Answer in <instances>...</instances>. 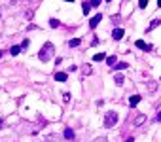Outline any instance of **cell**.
Here are the masks:
<instances>
[{"mask_svg":"<svg viewBox=\"0 0 161 142\" xmlns=\"http://www.w3.org/2000/svg\"><path fill=\"white\" fill-rule=\"evenodd\" d=\"M159 25H161V19H154V21L148 25V30H154V28H155V27H159Z\"/></svg>","mask_w":161,"mask_h":142,"instance_id":"9c48e42d","label":"cell"},{"mask_svg":"<svg viewBox=\"0 0 161 142\" xmlns=\"http://www.w3.org/2000/svg\"><path fill=\"white\" fill-rule=\"evenodd\" d=\"M118 123V112H106V116H104V127H114V125Z\"/></svg>","mask_w":161,"mask_h":142,"instance_id":"7a4b0ae2","label":"cell"},{"mask_svg":"<svg viewBox=\"0 0 161 142\" xmlns=\"http://www.w3.org/2000/svg\"><path fill=\"white\" fill-rule=\"evenodd\" d=\"M89 4H91V8H93V6H99V4H100V0H91Z\"/></svg>","mask_w":161,"mask_h":142,"instance_id":"cb8c5ba5","label":"cell"},{"mask_svg":"<svg viewBox=\"0 0 161 142\" xmlns=\"http://www.w3.org/2000/svg\"><path fill=\"white\" fill-rule=\"evenodd\" d=\"M64 2H74V0H64Z\"/></svg>","mask_w":161,"mask_h":142,"instance_id":"f1b7e54d","label":"cell"},{"mask_svg":"<svg viewBox=\"0 0 161 142\" xmlns=\"http://www.w3.org/2000/svg\"><path fill=\"white\" fill-rule=\"evenodd\" d=\"M53 49H55L53 44H51V42H46V44H44V47L40 49V53H38V59L42 61V63H47V61L53 57Z\"/></svg>","mask_w":161,"mask_h":142,"instance_id":"6da1fadb","label":"cell"},{"mask_svg":"<svg viewBox=\"0 0 161 142\" xmlns=\"http://www.w3.org/2000/svg\"><path fill=\"white\" fill-rule=\"evenodd\" d=\"M157 119H159V121H161V114H159V116H157Z\"/></svg>","mask_w":161,"mask_h":142,"instance_id":"83f0119b","label":"cell"},{"mask_svg":"<svg viewBox=\"0 0 161 142\" xmlns=\"http://www.w3.org/2000/svg\"><path fill=\"white\" fill-rule=\"evenodd\" d=\"M127 66H129L127 63H116V64H114V68H116V70H125Z\"/></svg>","mask_w":161,"mask_h":142,"instance_id":"7c38bea8","label":"cell"},{"mask_svg":"<svg viewBox=\"0 0 161 142\" xmlns=\"http://www.w3.org/2000/svg\"><path fill=\"white\" fill-rule=\"evenodd\" d=\"M64 138L72 140V138H74V131H72V129H64Z\"/></svg>","mask_w":161,"mask_h":142,"instance_id":"30bf717a","label":"cell"},{"mask_svg":"<svg viewBox=\"0 0 161 142\" xmlns=\"http://www.w3.org/2000/svg\"><path fill=\"white\" fill-rule=\"evenodd\" d=\"M125 142H133V138H127V140H125Z\"/></svg>","mask_w":161,"mask_h":142,"instance_id":"4316f807","label":"cell"},{"mask_svg":"<svg viewBox=\"0 0 161 142\" xmlns=\"http://www.w3.org/2000/svg\"><path fill=\"white\" fill-rule=\"evenodd\" d=\"M68 46H70V47H76V46H80V38H74V40H70V42H68Z\"/></svg>","mask_w":161,"mask_h":142,"instance_id":"e0dca14e","label":"cell"},{"mask_svg":"<svg viewBox=\"0 0 161 142\" xmlns=\"http://www.w3.org/2000/svg\"><path fill=\"white\" fill-rule=\"evenodd\" d=\"M49 27H59V21H55V19H51V21H49Z\"/></svg>","mask_w":161,"mask_h":142,"instance_id":"7402d4cb","label":"cell"},{"mask_svg":"<svg viewBox=\"0 0 161 142\" xmlns=\"http://www.w3.org/2000/svg\"><path fill=\"white\" fill-rule=\"evenodd\" d=\"M10 53H11V55H19V53H21V46H11Z\"/></svg>","mask_w":161,"mask_h":142,"instance_id":"8fae6325","label":"cell"},{"mask_svg":"<svg viewBox=\"0 0 161 142\" xmlns=\"http://www.w3.org/2000/svg\"><path fill=\"white\" fill-rule=\"evenodd\" d=\"M157 6H159V8H161V0H157Z\"/></svg>","mask_w":161,"mask_h":142,"instance_id":"484cf974","label":"cell"},{"mask_svg":"<svg viewBox=\"0 0 161 142\" xmlns=\"http://www.w3.org/2000/svg\"><path fill=\"white\" fill-rule=\"evenodd\" d=\"M63 100H64V102H68V100H70V93H64V95H63Z\"/></svg>","mask_w":161,"mask_h":142,"instance_id":"603a6c76","label":"cell"},{"mask_svg":"<svg viewBox=\"0 0 161 142\" xmlns=\"http://www.w3.org/2000/svg\"><path fill=\"white\" fill-rule=\"evenodd\" d=\"M114 82H116V83H118V85H121L123 82H125V80H123V76H121V74H116V78H114Z\"/></svg>","mask_w":161,"mask_h":142,"instance_id":"5bb4252c","label":"cell"},{"mask_svg":"<svg viewBox=\"0 0 161 142\" xmlns=\"http://www.w3.org/2000/svg\"><path fill=\"white\" fill-rule=\"evenodd\" d=\"M102 59H106V55H104V53H97L93 57V61H102Z\"/></svg>","mask_w":161,"mask_h":142,"instance_id":"ac0fdd59","label":"cell"},{"mask_svg":"<svg viewBox=\"0 0 161 142\" xmlns=\"http://www.w3.org/2000/svg\"><path fill=\"white\" fill-rule=\"evenodd\" d=\"M135 46L138 47V49H144V51H148V49H150V46H148V44L144 42V40H136V42H135Z\"/></svg>","mask_w":161,"mask_h":142,"instance_id":"5b68a950","label":"cell"},{"mask_svg":"<svg viewBox=\"0 0 161 142\" xmlns=\"http://www.w3.org/2000/svg\"><path fill=\"white\" fill-rule=\"evenodd\" d=\"M66 72H57V74H55V80H57V82H66Z\"/></svg>","mask_w":161,"mask_h":142,"instance_id":"52a82bcc","label":"cell"},{"mask_svg":"<svg viewBox=\"0 0 161 142\" xmlns=\"http://www.w3.org/2000/svg\"><path fill=\"white\" fill-rule=\"evenodd\" d=\"M95 142H108V140H106V138H97Z\"/></svg>","mask_w":161,"mask_h":142,"instance_id":"d4e9b609","label":"cell"},{"mask_svg":"<svg viewBox=\"0 0 161 142\" xmlns=\"http://www.w3.org/2000/svg\"><path fill=\"white\" fill-rule=\"evenodd\" d=\"M100 21H102V13H97L95 17H93V19H91V21H89V27H91V28H95V27L99 25Z\"/></svg>","mask_w":161,"mask_h":142,"instance_id":"3957f363","label":"cell"},{"mask_svg":"<svg viewBox=\"0 0 161 142\" xmlns=\"http://www.w3.org/2000/svg\"><path fill=\"white\" fill-rule=\"evenodd\" d=\"M155 87H157V85H155L154 82H150V83H148V89H150V91H155Z\"/></svg>","mask_w":161,"mask_h":142,"instance_id":"44dd1931","label":"cell"},{"mask_svg":"<svg viewBox=\"0 0 161 142\" xmlns=\"http://www.w3.org/2000/svg\"><path fill=\"white\" fill-rule=\"evenodd\" d=\"M106 63H108V64H110V66H112V68H114V64H116V63H118V59H116V57H108V59H106Z\"/></svg>","mask_w":161,"mask_h":142,"instance_id":"9a60e30c","label":"cell"},{"mask_svg":"<svg viewBox=\"0 0 161 142\" xmlns=\"http://www.w3.org/2000/svg\"><path fill=\"white\" fill-rule=\"evenodd\" d=\"M82 10H83V13H89V11H91V4L89 2H83V8H82Z\"/></svg>","mask_w":161,"mask_h":142,"instance_id":"4fadbf2b","label":"cell"},{"mask_svg":"<svg viewBox=\"0 0 161 142\" xmlns=\"http://www.w3.org/2000/svg\"><path fill=\"white\" fill-rule=\"evenodd\" d=\"M112 38L114 40H121L123 38V28H116V30L112 32Z\"/></svg>","mask_w":161,"mask_h":142,"instance_id":"8992f818","label":"cell"},{"mask_svg":"<svg viewBox=\"0 0 161 142\" xmlns=\"http://www.w3.org/2000/svg\"><path fill=\"white\" fill-rule=\"evenodd\" d=\"M144 121H146V116H144V114H138V116L135 117V121H133V125H135V127H140Z\"/></svg>","mask_w":161,"mask_h":142,"instance_id":"277c9868","label":"cell"},{"mask_svg":"<svg viewBox=\"0 0 161 142\" xmlns=\"http://www.w3.org/2000/svg\"><path fill=\"white\" fill-rule=\"evenodd\" d=\"M82 72H83V76H89L91 72H93V68H91L89 64H87V66H83V70H82Z\"/></svg>","mask_w":161,"mask_h":142,"instance_id":"2e32d148","label":"cell"},{"mask_svg":"<svg viewBox=\"0 0 161 142\" xmlns=\"http://www.w3.org/2000/svg\"><path fill=\"white\" fill-rule=\"evenodd\" d=\"M0 127H2V119H0Z\"/></svg>","mask_w":161,"mask_h":142,"instance_id":"f546056e","label":"cell"},{"mask_svg":"<svg viewBox=\"0 0 161 142\" xmlns=\"http://www.w3.org/2000/svg\"><path fill=\"white\" fill-rule=\"evenodd\" d=\"M138 102H140V97L138 95H133L131 99H129V104H131V106H136Z\"/></svg>","mask_w":161,"mask_h":142,"instance_id":"ba28073f","label":"cell"},{"mask_svg":"<svg viewBox=\"0 0 161 142\" xmlns=\"http://www.w3.org/2000/svg\"><path fill=\"white\" fill-rule=\"evenodd\" d=\"M29 46H30V42H29V40H23V44H21V49H27Z\"/></svg>","mask_w":161,"mask_h":142,"instance_id":"d6986e66","label":"cell"},{"mask_svg":"<svg viewBox=\"0 0 161 142\" xmlns=\"http://www.w3.org/2000/svg\"><path fill=\"white\" fill-rule=\"evenodd\" d=\"M138 6L140 8H148V0H138Z\"/></svg>","mask_w":161,"mask_h":142,"instance_id":"ffe728a7","label":"cell"}]
</instances>
